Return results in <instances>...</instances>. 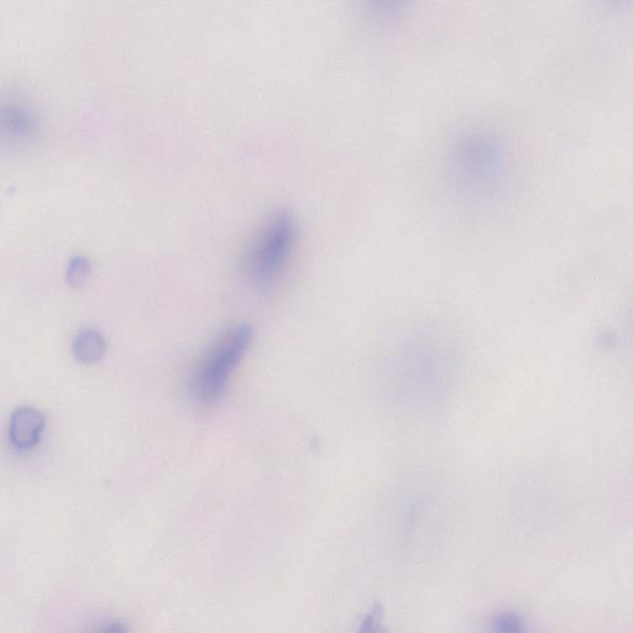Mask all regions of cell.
Wrapping results in <instances>:
<instances>
[{
	"instance_id": "3",
	"label": "cell",
	"mask_w": 633,
	"mask_h": 633,
	"mask_svg": "<svg viewBox=\"0 0 633 633\" xmlns=\"http://www.w3.org/2000/svg\"><path fill=\"white\" fill-rule=\"evenodd\" d=\"M46 417L38 408H15L9 420V441L17 451H30L38 446L45 432Z\"/></svg>"
},
{
	"instance_id": "5",
	"label": "cell",
	"mask_w": 633,
	"mask_h": 633,
	"mask_svg": "<svg viewBox=\"0 0 633 633\" xmlns=\"http://www.w3.org/2000/svg\"><path fill=\"white\" fill-rule=\"evenodd\" d=\"M491 633H527L525 621L514 611L498 612L491 620Z\"/></svg>"
},
{
	"instance_id": "6",
	"label": "cell",
	"mask_w": 633,
	"mask_h": 633,
	"mask_svg": "<svg viewBox=\"0 0 633 633\" xmlns=\"http://www.w3.org/2000/svg\"><path fill=\"white\" fill-rule=\"evenodd\" d=\"M358 633H390L385 626L384 606L375 603L359 627Z\"/></svg>"
},
{
	"instance_id": "7",
	"label": "cell",
	"mask_w": 633,
	"mask_h": 633,
	"mask_svg": "<svg viewBox=\"0 0 633 633\" xmlns=\"http://www.w3.org/2000/svg\"><path fill=\"white\" fill-rule=\"evenodd\" d=\"M88 272V266L83 261H76L68 271V284L78 287L85 281Z\"/></svg>"
},
{
	"instance_id": "4",
	"label": "cell",
	"mask_w": 633,
	"mask_h": 633,
	"mask_svg": "<svg viewBox=\"0 0 633 633\" xmlns=\"http://www.w3.org/2000/svg\"><path fill=\"white\" fill-rule=\"evenodd\" d=\"M72 353L81 364L94 365L102 362L107 354L106 338L97 329L83 328L73 339Z\"/></svg>"
},
{
	"instance_id": "8",
	"label": "cell",
	"mask_w": 633,
	"mask_h": 633,
	"mask_svg": "<svg viewBox=\"0 0 633 633\" xmlns=\"http://www.w3.org/2000/svg\"><path fill=\"white\" fill-rule=\"evenodd\" d=\"M93 633H129L127 627L119 622H113V624H107L94 631Z\"/></svg>"
},
{
	"instance_id": "1",
	"label": "cell",
	"mask_w": 633,
	"mask_h": 633,
	"mask_svg": "<svg viewBox=\"0 0 633 633\" xmlns=\"http://www.w3.org/2000/svg\"><path fill=\"white\" fill-rule=\"evenodd\" d=\"M253 337L249 323L235 324L222 334L193 376L192 391L198 402L211 405L222 399L230 376L248 353Z\"/></svg>"
},
{
	"instance_id": "2",
	"label": "cell",
	"mask_w": 633,
	"mask_h": 633,
	"mask_svg": "<svg viewBox=\"0 0 633 633\" xmlns=\"http://www.w3.org/2000/svg\"><path fill=\"white\" fill-rule=\"evenodd\" d=\"M297 228L287 214H277L260 229L245 258V271L256 285L275 281L286 268L295 248Z\"/></svg>"
}]
</instances>
